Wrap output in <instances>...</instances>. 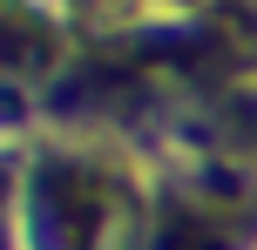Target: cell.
I'll return each mask as SVG.
<instances>
[{"label":"cell","mask_w":257,"mask_h":250,"mask_svg":"<svg viewBox=\"0 0 257 250\" xmlns=\"http://www.w3.org/2000/svg\"><path fill=\"white\" fill-rule=\"evenodd\" d=\"M48 61V34L21 21H0V68H41Z\"/></svg>","instance_id":"6da1fadb"},{"label":"cell","mask_w":257,"mask_h":250,"mask_svg":"<svg viewBox=\"0 0 257 250\" xmlns=\"http://www.w3.org/2000/svg\"><path fill=\"white\" fill-rule=\"evenodd\" d=\"M223 34L257 54V0H230V7H223Z\"/></svg>","instance_id":"7a4b0ae2"}]
</instances>
